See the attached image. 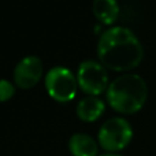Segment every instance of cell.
Segmentation results:
<instances>
[{"label":"cell","instance_id":"6da1fadb","mask_svg":"<svg viewBox=\"0 0 156 156\" xmlns=\"http://www.w3.org/2000/svg\"><path fill=\"white\" fill-rule=\"evenodd\" d=\"M97 55L100 62L112 70H129L141 62L144 48L129 27L114 26L100 36Z\"/></svg>","mask_w":156,"mask_h":156},{"label":"cell","instance_id":"7a4b0ae2","mask_svg":"<svg viewBox=\"0 0 156 156\" xmlns=\"http://www.w3.org/2000/svg\"><path fill=\"white\" fill-rule=\"evenodd\" d=\"M148 88L141 76L127 73L114 78L107 88V99L112 108L121 112H134L145 103Z\"/></svg>","mask_w":156,"mask_h":156},{"label":"cell","instance_id":"3957f363","mask_svg":"<svg viewBox=\"0 0 156 156\" xmlns=\"http://www.w3.org/2000/svg\"><path fill=\"white\" fill-rule=\"evenodd\" d=\"M132 137V125L121 116H114L104 121L99 129L100 145L107 151H118L125 148Z\"/></svg>","mask_w":156,"mask_h":156},{"label":"cell","instance_id":"277c9868","mask_svg":"<svg viewBox=\"0 0 156 156\" xmlns=\"http://www.w3.org/2000/svg\"><path fill=\"white\" fill-rule=\"evenodd\" d=\"M48 93L58 101H70L77 92V80L70 69L55 66L45 76Z\"/></svg>","mask_w":156,"mask_h":156},{"label":"cell","instance_id":"5b68a950","mask_svg":"<svg viewBox=\"0 0 156 156\" xmlns=\"http://www.w3.org/2000/svg\"><path fill=\"white\" fill-rule=\"evenodd\" d=\"M77 80L82 90L92 96L101 93L108 88L107 70L101 63L93 59H86L80 63Z\"/></svg>","mask_w":156,"mask_h":156},{"label":"cell","instance_id":"8992f818","mask_svg":"<svg viewBox=\"0 0 156 156\" xmlns=\"http://www.w3.org/2000/svg\"><path fill=\"white\" fill-rule=\"evenodd\" d=\"M43 74V60L36 55H27L16 63L14 69V80L21 88L36 85Z\"/></svg>","mask_w":156,"mask_h":156},{"label":"cell","instance_id":"52a82bcc","mask_svg":"<svg viewBox=\"0 0 156 156\" xmlns=\"http://www.w3.org/2000/svg\"><path fill=\"white\" fill-rule=\"evenodd\" d=\"M104 111V103L97 96H85L77 104V115L82 121H96Z\"/></svg>","mask_w":156,"mask_h":156},{"label":"cell","instance_id":"ba28073f","mask_svg":"<svg viewBox=\"0 0 156 156\" xmlns=\"http://www.w3.org/2000/svg\"><path fill=\"white\" fill-rule=\"evenodd\" d=\"M69 148L74 156L97 155V143L86 133H74L69 140Z\"/></svg>","mask_w":156,"mask_h":156},{"label":"cell","instance_id":"9c48e42d","mask_svg":"<svg viewBox=\"0 0 156 156\" xmlns=\"http://www.w3.org/2000/svg\"><path fill=\"white\" fill-rule=\"evenodd\" d=\"M93 12L104 23H111L119 15V4L115 0H94Z\"/></svg>","mask_w":156,"mask_h":156},{"label":"cell","instance_id":"30bf717a","mask_svg":"<svg viewBox=\"0 0 156 156\" xmlns=\"http://www.w3.org/2000/svg\"><path fill=\"white\" fill-rule=\"evenodd\" d=\"M0 92H2V101H5V100H8L14 94L15 88L12 86V83H11L10 81L4 78V80H2V82H0Z\"/></svg>","mask_w":156,"mask_h":156},{"label":"cell","instance_id":"8fae6325","mask_svg":"<svg viewBox=\"0 0 156 156\" xmlns=\"http://www.w3.org/2000/svg\"><path fill=\"white\" fill-rule=\"evenodd\" d=\"M99 156H122V155H118V154H103V155H99Z\"/></svg>","mask_w":156,"mask_h":156}]
</instances>
